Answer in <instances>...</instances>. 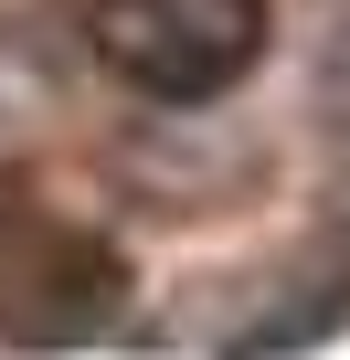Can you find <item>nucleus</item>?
Segmentation results:
<instances>
[{"label":"nucleus","mask_w":350,"mask_h":360,"mask_svg":"<svg viewBox=\"0 0 350 360\" xmlns=\"http://www.w3.org/2000/svg\"><path fill=\"white\" fill-rule=\"evenodd\" d=\"M85 32L138 96L202 106V96L244 85V64L265 53V0H96Z\"/></svg>","instance_id":"1"}]
</instances>
